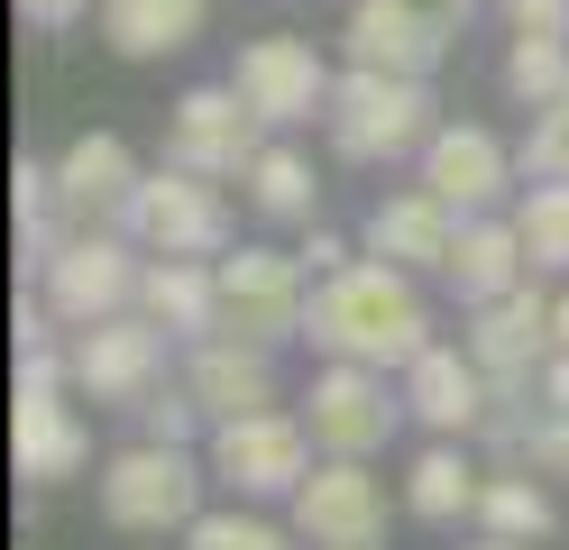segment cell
<instances>
[{
    "label": "cell",
    "instance_id": "cell-1",
    "mask_svg": "<svg viewBox=\"0 0 569 550\" xmlns=\"http://www.w3.org/2000/svg\"><path fill=\"white\" fill-rule=\"evenodd\" d=\"M303 340L322 358H359V367H405L432 349V303H422V276L396 267V257H349V267L312 276V312H303Z\"/></svg>",
    "mask_w": 569,
    "mask_h": 550
},
{
    "label": "cell",
    "instance_id": "cell-2",
    "mask_svg": "<svg viewBox=\"0 0 569 550\" xmlns=\"http://www.w3.org/2000/svg\"><path fill=\"white\" fill-rule=\"evenodd\" d=\"M331 157L340 166H396V157H422L432 147V73H386V64H349L331 83Z\"/></svg>",
    "mask_w": 569,
    "mask_h": 550
},
{
    "label": "cell",
    "instance_id": "cell-3",
    "mask_svg": "<svg viewBox=\"0 0 569 550\" xmlns=\"http://www.w3.org/2000/svg\"><path fill=\"white\" fill-rule=\"evenodd\" d=\"M202 487H211V468L184 459V440H148V431H138L129 450L101 468V523H111V532H138V541L193 532Z\"/></svg>",
    "mask_w": 569,
    "mask_h": 550
},
{
    "label": "cell",
    "instance_id": "cell-4",
    "mask_svg": "<svg viewBox=\"0 0 569 550\" xmlns=\"http://www.w3.org/2000/svg\"><path fill=\"white\" fill-rule=\"evenodd\" d=\"M138 284H148V248H138L129 230H64L56 257L38 267V293L56 303L64 330L111 321V312H138Z\"/></svg>",
    "mask_w": 569,
    "mask_h": 550
},
{
    "label": "cell",
    "instance_id": "cell-5",
    "mask_svg": "<svg viewBox=\"0 0 569 550\" xmlns=\"http://www.w3.org/2000/svg\"><path fill=\"white\" fill-rule=\"evenodd\" d=\"M312 459H322V440H312L303 413H284V403L230 413V422H211V440H202L211 487H230V496H295L312 477Z\"/></svg>",
    "mask_w": 569,
    "mask_h": 550
},
{
    "label": "cell",
    "instance_id": "cell-6",
    "mask_svg": "<svg viewBox=\"0 0 569 550\" xmlns=\"http://www.w3.org/2000/svg\"><path fill=\"white\" fill-rule=\"evenodd\" d=\"M295 413L312 422V440H322V459H377L386 440H396V422L413 413V403H405V386H386V367L331 358L322 377H312V394L295 403Z\"/></svg>",
    "mask_w": 569,
    "mask_h": 550
},
{
    "label": "cell",
    "instance_id": "cell-7",
    "mask_svg": "<svg viewBox=\"0 0 569 550\" xmlns=\"http://www.w3.org/2000/svg\"><path fill=\"white\" fill-rule=\"evenodd\" d=\"M120 230L148 248V257H221L230 248V202H221V174H193V166H157L138 183V202Z\"/></svg>",
    "mask_w": 569,
    "mask_h": 550
},
{
    "label": "cell",
    "instance_id": "cell-8",
    "mask_svg": "<svg viewBox=\"0 0 569 550\" xmlns=\"http://www.w3.org/2000/svg\"><path fill=\"white\" fill-rule=\"evenodd\" d=\"M331 83L340 73L322 64V47L295 28H267V37H248V47L230 56V92L258 110L267 129H295V120H322L331 110Z\"/></svg>",
    "mask_w": 569,
    "mask_h": 550
},
{
    "label": "cell",
    "instance_id": "cell-9",
    "mask_svg": "<svg viewBox=\"0 0 569 550\" xmlns=\"http://www.w3.org/2000/svg\"><path fill=\"white\" fill-rule=\"evenodd\" d=\"M303 312H312V267L284 248H221V330L239 340H303Z\"/></svg>",
    "mask_w": 569,
    "mask_h": 550
},
{
    "label": "cell",
    "instance_id": "cell-10",
    "mask_svg": "<svg viewBox=\"0 0 569 550\" xmlns=\"http://www.w3.org/2000/svg\"><path fill=\"white\" fill-rule=\"evenodd\" d=\"M166 349H174V330L148 321V312H111V321H83L74 330V386L92 403H148L166 386Z\"/></svg>",
    "mask_w": 569,
    "mask_h": 550
},
{
    "label": "cell",
    "instance_id": "cell-11",
    "mask_svg": "<svg viewBox=\"0 0 569 550\" xmlns=\"http://www.w3.org/2000/svg\"><path fill=\"white\" fill-rule=\"evenodd\" d=\"M258 147H267V120H258V110H248L230 83H193L184 101L166 110V157H174V166H193V174L239 183Z\"/></svg>",
    "mask_w": 569,
    "mask_h": 550
},
{
    "label": "cell",
    "instance_id": "cell-12",
    "mask_svg": "<svg viewBox=\"0 0 569 550\" xmlns=\"http://www.w3.org/2000/svg\"><path fill=\"white\" fill-rule=\"evenodd\" d=\"M515 174H523V157H515L496 129H478V120H441L432 147H422V183H432L459 220L506 211V202H515Z\"/></svg>",
    "mask_w": 569,
    "mask_h": 550
},
{
    "label": "cell",
    "instance_id": "cell-13",
    "mask_svg": "<svg viewBox=\"0 0 569 550\" xmlns=\"http://www.w3.org/2000/svg\"><path fill=\"white\" fill-rule=\"evenodd\" d=\"M284 504H295V532L312 550L386 541V477H368V459H312V477Z\"/></svg>",
    "mask_w": 569,
    "mask_h": 550
},
{
    "label": "cell",
    "instance_id": "cell-14",
    "mask_svg": "<svg viewBox=\"0 0 569 550\" xmlns=\"http://www.w3.org/2000/svg\"><path fill=\"white\" fill-rule=\"evenodd\" d=\"M138 183H148V166L129 157V138L120 129H83L56 157V211H64V230H120L129 202H138Z\"/></svg>",
    "mask_w": 569,
    "mask_h": 550
},
{
    "label": "cell",
    "instance_id": "cell-15",
    "mask_svg": "<svg viewBox=\"0 0 569 550\" xmlns=\"http://www.w3.org/2000/svg\"><path fill=\"white\" fill-rule=\"evenodd\" d=\"M74 377H19V403H10V459L28 487H64V477L92 468V431L83 413L64 403Z\"/></svg>",
    "mask_w": 569,
    "mask_h": 550
},
{
    "label": "cell",
    "instance_id": "cell-16",
    "mask_svg": "<svg viewBox=\"0 0 569 550\" xmlns=\"http://www.w3.org/2000/svg\"><path fill=\"white\" fill-rule=\"evenodd\" d=\"M459 340H469V358L487 367L496 386H532V377H542V358H551V293L523 276L515 293H496V303H478Z\"/></svg>",
    "mask_w": 569,
    "mask_h": 550
},
{
    "label": "cell",
    "instance_id": "cell-17",
    "mask_svg": "<svg viewBox=\"0 0 569 550\" xmlns=\"http://www.w3.org/2000/svg\"><path fill=\"white\" fill-rule=\"evenodd\" d=\"M405 403H413V422L432 431V440H469L487 422V403H496V377L469 358V340H432L413 367H405Z\"/></svg>",
    "mask_w": 569,
    "mask_h": 550
},
{
    "label": "cell",
    "instance_id": "cell-18",
    "mask_svg": "<svg viewBox=\"0 0 569 550\" xmlns=\"http://www.w3.org/2000/svg\"><path fill=\"white\" fill-rule=\"evenodd\" d=\"M184 386L211 422H230V413H267L276 403V349L267 340H239V330H211V340L184 349Z\"/></svg>",
    "mask_w": 569,
    "mask_h": 550
},
{
    "label": "cell",
    "instance_id": "cell-19",
    "mask_svg": "<svg viewBox=\"0 0 569 550\" xmlns=\"http://www.w3.org/2000/svg\"><path fill=\"white\" fill-rule=\"evenodd\" d=\"M359 248H368V257H396V267H413V276H441L450 248H459V211L432 193V183H405V193H386V202L368 211Z\"/></svg>",
    "mask_w": 569,
    "mask_h": 550
},
{
    "label": "cell",
    "instance_id": "cell-20",
    "mask_svg": "<svg viewBox=\"0 0 569 550\" xmlns=\"http://www.w3.org/2000/svg\"><path fill=\"white\" fill-rule=\"evenodd\" d=\"M349 64H386V73H432L450 56V28L422 19L413 0H349V28H340Z\"/></svg>",
    "mask_w": 569,
    "mask_h": 550
},
{
    "label": "cell",
    "instance_id": "cell-21",
    "mask_svg": "<svg viewBox=\"0 0 569 550\" xmlns=\"http://www.w3.org/2000/svg\"><path fill=\"white\" fill-rule=\"evenodd\" d=\"M450 293H459V312H478L496 303V293H515L532 276V257H523V230H515V211H478V220H459V248H450Z\"/></svg>",
    "mask_w": 569,
    "mask_h": 550
},
{
    "label": "cell",
    "instance_id": "cell-22",
    "mask_svg": "<svg viewBox=\"0 0 569 550\" xmlns=\"http://www.w3.org/2000/svg\"><path fill=\"white\" fill-rule=\"evenodd\" d=\"M138 312L166 321L184 349H193V340H211V330H221V257H148Z\"/></svg>",
    "mask_w": 569,
    "mask_h": 550
},
{
    "label": "cell",
    "instance_id": "cell-23",
    "mask_svg": "<svg viewBox=\"0 0 569 550\" xmlns=\"http://www.w3.org/2000/svg\"><path fill=\"white\" fill-rule=\"evenodd\" d=\"M202 19H211V0H101V47L129 64H157V56H184Z\"/></svg>",
    "mask_w": 569,
    "mask_h": 550
},
{
    "label": "cell",
    "instance_id": "cell-24",
    "mask_svg": "<svg viewBox=\"0 0 569 550\" xmlns=\"http://www.w3.org/2000/svg\"><path fill=\"white\" fill-rule=\"evenodd\" d=\"M478 487H487V468L459 450V440H432V450L405 468V513L413 523H478Z\"/></svg>",
    "mask_w": 569,
    "mask_h": 550
},
{
    "label": "cell",
    "instance_id": "cell-25",
    "mask_svg": "<svg viewBox=\"0 0 569 550\" xmlns=\"http://www.w3.org/2000/svg\"><path fill=\"white\" fill-rule=\"evenodd\" d=\"M239 193L258 220H276V230H312V211H322V174H312V157H295V147H258L239 174Z\"/></svg>",
    "mask_w": 569,
    "mask_h": 550
},
{
    "label": "cell",
    "instance_id": "cell-26",
    "mask_svg": "<svg viewBox=\"0 0 569 550\" xmlns=\"http://www.w3.org/2000/svg\"><path fill=\"white\" fill-rule=\"evenodd\" d=\"M551 523H560V504H551V487H542V468H532V459H496L487 487H478V532L551 541Z\"/></svg>",
    "mask_w": 569,
    "mask_h": 550
},
{
    "label": "cell",
    "instance_id": "cell-27",
    "mask_svg": "<svg viewBox=\"0 0 569 550\" xmlns=\"http://www.w3.org/2000/svg\"><path fill=\"white\" fill-rule=\"evenodd\" d=\"M515 230H523L532 276H569V183H523Z\"/></svg>",
    "mask_w": 569,
    "mask_h": 550
},
{
    "label": "cell",
    "instance_id": "cell-28",
    "mask_svg": "<svg viewBox=\"0 0 569 550\" xmlns=\"http://www.w3.org/2000/svg\"><path fill=\"white\" fill-rule=\"evenodd\" d=\"M506 92H515V110L560 101L569 92V37H515L506 47Z\"/></svg>",
    "mask_w": 569,
    "mask_h": 550
},
{
    "label": "cell",
    "instance_id": "cell-29",
    "mask_svg": "<svg viewBox=\"0 0 569 550\" xmlns=\"http://www.w3.org/2000/svg\"><path fill=\"white\" fill-rule=\"evenodd\" d=\"M515 157H523V183H569V92L542 101V110L523 120V147H515Z\"/></svg>",
    "mask_w": 569,
    "mask_h": 550
},
{
    "label": "cell",
    "instance_id": "cell-30",
    "mask_svg": "<svg viewBox=\"0 0 569 550\" xmlns=\"http://www.w3.org/2000/svg\"><path fill=\"white\" fill-rule=\"evenodd\" d=\"M184 550H295V532L284 523H267V513H193V532H184Z\"/></svg>",
    "mask_w": 569,
    "mask_h": 550
},
{
    "label": "cell",
    "instance_id": "cell-31",
    "mask_svg": "<svg viewBox=\"0 0 569 550\" xmlns=\"http://www.w3.org/2000/svg\"><path fill=\"white\" fill-rule=\"evenodd\" d=\"M129 413H138V431H148V440H193V422H211L202 403H193V386H184V377L157 386L148 403H129Z\"/></svg>",
    "mask_w": 569,
    "mask_h": 550
},
{
    "label": "cell",
    "instance_id": "cell-32",
    "mask_svg": "<svg viewBox=\"0 0 569 550\" xmlns=\"http://www.w3.org/2000/svg\"><path fill=\"white\" fill-rule=\"evenodd\" d=\"M515 37H569V0H506Z\"/></svg>",
    "mask_w": 569,
    "mask_h": 550
},
{
    "label": "cell",
    "instance_id": "cell-33",
    "mask_svg": "<svg viewBox=\"0 0 569 550\" xmlns=\"http://www.w3.org/2000/svg\"><path fill=\"white\" fill-rule=\"evenodd\" d=\"M19 19L28 28H83V19H101V0H19Z\"/></svg>",
    "mask_w": 569,
    "mask_h": 550
},
{
    "label": "cell",
    "instance_id": "cell-34",
    "mask_svg": "<svg viewBox=\"0 0 569 550\" xmlns=\"http://www.w3.org/2000/svg\"><path fill=\"white\" fill-rule=\"evenodd\" d=\"M532 403H542V413H569V349L542 358V377H532Z\"/></svg>",
    "mask_w": 569,
    "mask_h": 550
},
{
    "label": "cell",
    "instance_id": "cell-35",
    "mask_svg": "<svg viewBox=\"0 0 569 550\" xmlns=\"http://www.w3.org/2000/svg\"><path fill=\"white\" fill-rule=\"evenodd\" d=\"M303 267H312V276H331V267H349V239H331V230H312V248H303Z\"/></svg>",
    "mask_w": 569,
    "mask_h": 550
},
{
    "label": "cell",
    "instance_id": "cell-36",
    "mask_svg": "<svg viewBox=\"0 0 569 550\" xmlns=\"http://www.w3.org/2000/svg\"><path fill=\"white\" fill-rule=\"evenodd\" d=\"M413 10H422V19H441V28L459 37V28H469V10H478V0H413Z\"/></svg>",
    "mask_w": 569,
    "mask_h": 550
},
{
    "label": "cell",
    "instance_id": "cell-37",
    "mask_svg": "<svg viewBox=\"0 0 569 550\" xmlns=\"http://www.w3.org/2000/svg\"><path fill=\"white\" fill-rule=\"evenodd\" d=\"M551 349H569V293H551Z\"/></svg>",
    "mask_w": 569,
    "mask_h": 550
},
{
    "label": "cell",
    "instance_id": "cell-38",
    "mask_svg": "<svg viewBox=\"0 0 569 550\" xmlns=\"http://www.w3.org/2000/svg\"><path fill=\"white\" fill-rule=\"evenodd\" d=\"M469 550H542V541H515V532H478Z\"/></svg>",
    "mask_w": 569,
    "mask_h": 550
},
{
    "label": "cell",
    "instance_id": "cell-39",
    "mask_svg": "<svg viewBox=\"0 0 569 550\" xmlns=\"http://www.w3.org/2000/svg\"><path fill=\"white\" fill-rule=\"evenodd\" d=\"M359 550H377V541H359Z\"/></svg>",
    "mask_w": 569,
    "mask_h": 550
}]
</instances>
